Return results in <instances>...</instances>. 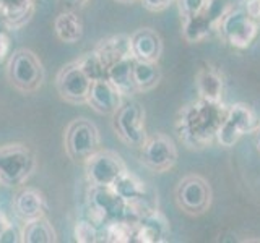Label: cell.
Returning <instances> with one entry per match:
<instances>
[{"instance_id":"obj_8","label":"cell","mask_w":260,"mask_h":243,"mask_svg":"<svg viewBox=\"0 0 260 243\" xmlns=\"http://www.w3.org/2000/svg\"><path fill=\"white\" fill-rule=\"evenodd\" d=\"M85 175L89 186H111L116 178L124 174L127 166L120 154L111 149H98L85 162Z\"/></svg>"},{"instance_id":"obj_7","label":"cell","mask_w":260,"mask_h":243,"mask_svg":"<svg viewBox=\"0 0 260 243\" xmlns=\"http://www.w3.org/2000/svg\"><path fill=\"white\" fill-rule=\"evenodd\" d=\"M218 32L223 40L234 49H247L258 36V23L252 20L242 8L231 7L219 21Z\"/></svg>"},{"instance_id":"obj_9","label":"cell","mask_w":260,"mask_h":243,"mask_svg":"<svg viewBox=\"0 0 260 243\" xmlns=\"http://www.w3.org/2000/svg\"><path fill=\"white\" fill-rule=\"evenodd\" d=\"M174 196L177 206L184 213L199 216L208 211L211 205V186L210 183L200 175H187L182 180H179Z\"/></svg>"},{"instance_id":"obj_23","label":"cell","mask_w":260,"mask_h":243,"mask_svg":"<svg viewBox=\"0 0 260 243\" xmlns=\"http://www.w3.org/2000/svg\"><path fill=\"white\" fill-rule=\"evenodd\" d=\"M23 243H55L57 233L46 216L26 221L21 227Z\"/></svg>"},{"instance_id":"obj_17","label":"cell","mask_w":260,"mask_h":243,"mask_svg":"<svg viewBox=\"0 0 260 243\" xmlns=\"http://www.w3.org/2000/svg\"><path fill=\"white\" fill-rule=\"evenodd\" d=\"M111 186L122 199L128 202V205H135L145 211L153 209L146 205V193H148L146 183L140 180L137 175H134L132 172H128V169L124 174H120Z\"/></svg>"},{"instance_id":"obj_12","label":"cell","mask_w":260,"mask_h":243,"mask_svg":"<svg viewBox=\"0 0 260 243\" xmlns=\"http://www.w3.org/2000/svg\"><path fill=\"white\" fill-rule=\"evenodd\" d=\"M140 162L153 172H166L177 162V148L169 136L156 133L140 146Z\"/></svg>"},{"instance_id":"obj_37","label":"cell","mask_w":260,"mask_h":243,"mask_svg":"<svg viewBox=\"0 0 260 243\" xmlns=\"http://www.w3.org/2000/svg\"><path fill=\"white\" fill-rule=\"evenodd\" d=\"M258 34H260V20H258Z\"/></svg>"},{"instance_id":"obj_22","label":"cell","mask_w":260,"mask_h":243,"mask_svg":"<svg viewBox=\"0 0 260 243\" xmlns=\"http://www.w3.org/2000/svg\"><path fill=\"white\" fill-rule=\"evenodd\" d=\"M94 51L101 55V59L104 60V63L108 65V68H109L111 63L117 62L120 59H125V57H132L130 36L116 34V36L104 37L96 44Z\"/></svg>"},{"instance_id":"obj_30","label":"cell","mask_w":260,"mask_h":243,"mask_svg":"<svg viewBox=\"0 0 260 243\" xmlns=\"http://www.w3.org/2000/svg\"><path fill=\"white\" fill-rule=\"evenodd\" d=\"M173 2L176 0H142V5L150 12H162Z\"/></svg>"},{"instance_id":"obj_20","label":"cell","mask_w":260,"mask_h":243,"mask_svg":"<svg viewBox=\"0 0 260 243\" xmlns=\"http://www.w3.org/2000/svg\"><path fill=\"white\" fill-rule=\"evenodd\" d=\"M54 32L59 40L65 44H77L85 34V24L81 16L75 10L65 8L55 16L54 20Z\"/></svg>"},{"instance_id":"obj_19","label":"cell","mask_w":260,"mask_h":243,"mask_svg":"<svg viewBox=\"0 0 260 243\" xmlns=\"http://www.w3.org/2000/svg\"><path fill=\"white\" fill-rule=\"evenodd\" d=\"M36 0H2L0 20L10 31L21 29L35 15Z\"/></svg>"},{"instance_id":"obj_33","label":"cell","mask_w":260,"mask_h":243,"mask_svg":"<svg viewBox=\"0 0 260 243\" xmlns=\"http://www.w3.org/2000/svg\"><path fill=\"white\" fill-rule=\"evenodd\" d=\"M86 2L88 0H60V4L65 8H69V10H75V8H78V7H83Z\"/></svg>"},{"instance_id":"obj_35","label":"cell","mask_w":260,"mask_h":243,"mask_svg":"<svg viewBox=\"0 0 260 243\" xmlns=\"http://www.w3.org/2000/svg\"><path fill=\"white\" fill-rule=\"evenodd\" d=\"M254 133H255V148H257V151L260 152V122H258L257 128L254 130Z\"/></svg>"},{"instance_id":"obj_34","label":"cell","mask_w":260,"mask_h":243,"mask_svg":"<svg viewBox=\"0 0 260 243\" xmlns=\"http://www.w3.org/2000/svg\"><path fill=\"white\" fill-rule=\"evenodd\" d=\"M10 225H12V222L8 221V217L2 213V211H0V235H2Z\"/></svg>"},{"instance_id":"obj_4","label":"cell","mask_w":260,"mask_h":243,"mask_svg":"<svg viewBox=\"0 0 260 243\" xmlns=\"http://www.w3.org/2000/svg\"><path fill=\"white\" fill-rule=\"evenodd\" d=\"M63 146L73 162H85L91 154L101 149L100 130L88 118L72 120L63 132Z\"/></svg>"},{"instance_id":"obj_3","label":"cell","mask_w":260,"mask_h":243,"mask_svg":"<svg viewBox=\"0 0 260 243\" xmlns=\"http://www.w3.org/2000/svg\"><path fill=\"white\" fill-rule=\"evenodd\" d=\"M38 167L36 154L26 144L10 143L0 146V185L20 186Z\"/></svg>"},{"instance_id":"obj_5","label":"cell","mask_w":260,"mask_h":243,"mask_svg":"<svg viewBox=\"0 0 260 243\" xmlns=\"http://www.w3.org/2000/svg\"><path fill=\"white\" fill-rule=\"evenodd\" d=\"M112 128L124 144L140 148L148 138L145 127L143 105L137 101L124 102L112 115Z\"/></svg>"},{"instance_id":"obj_38","label":"cell","mask_w":260,"mask_h":243,"mask_svg":"<svg viewBox=\"0 0 260 243\" xmlns=\"http://www.w3.org/2000/svg\"><path fill=\"white\" fill-rule=\"evenodd\" d=\"M0 7H2V0H0Z\"/></svg>"},{"instance_id":"obj_6","label":"cell","mask_w":260,"mask_h":243,"mask_svg":"<svg viewBox=\"0 0 260 243\" xmlns=\"http://www.w3.org/2000/svg\"><path fill=\"white\" fill-rule=\"evenodd\" d=\"M257 125L258 120L250 105L236 102L226 109V115L216 132V143L223 148H233L242 135L254 132Z\"/></svg>"},{"instance_id":"obj_28","label":"cell","mask_w":260,"mask_h":243,"mask_svg":"<svg viewBox=\"0 0 260 243\" xmlns=\"http://www.w3.org/2000/svg\"><path fill=\"white\" fill-rule=\"evenodd\" d=\"M176 2L182 18H190V16H195L205 10L211 0H176Z\"/></svg>"},{"instance_id":"obj_27","label":"cell","mask_w":260,"mask_h":243,"mask_svg":"<svg viewBox=\"0 0 260 243\" xmlns=\"http://www.w3.org/2000/svg\"><path fill=\"white\" fill-rule=\"evenodd\" d=\"M73 237L78 243H96L101 241V232L89 219H81L73 227Z\"/></svg>"},{"instance_id":"obj_31","label":"cell","mask_w":260,"mask_h":243,"mask_svg":"<svg viewBox=\"0 0 260 243\" xmlns=\"http://www.w3.org/2000/svg\"><path fill=\"white\" fill-rule=\"evenodd\" d=\"M18 241H21V230L20 232L16 230L13 224L0 235V243H18Z\"/></svg>"},{"instance_id":"obj_18","label":"cell","mask_w":260,"mask_h":243,"mask_svg":"<svg viewBox=\"0 0 260 243\" xmlns=\"http://www.w3.org/2000/svg\"><path fill=\"white\" fill-rule=\"evenodd\" d=\"M195 86H197L199 97L208 102H223L224 81L219 71L210 65H203L195 75Z\"/></svg>"},{"instance_id":"obj_36","label":"cell","mask_w":260,"mask_h":243,"mask_svg":"<svg viewBox=\"0 0 260 243\" xmlns=\"http://www.w3.org/2000/svg\"><path fill=\"white\" fill-rule=\"evenodd\" d=\"M117 2H120V4H134V2H137V0H117Z\"/></svg>"},{"instance_id":"obj_13","label":"cell","mask_w":260,"mask_h":243,"mask_svg":"<svg viewBox=\"0 0 260 243\" xmlns=\"http://www.w3.org/2000/svg\"><path fill=\"white\" fill-rule=\"evenodd\" d=\"M86 104L100 115H114L124 104V96L111 85L108 78H101L91 83Z\"/></svg>"},{"instance_id":"obj_25","label":"cell","mask_w":260,"mask_h":243,"mask_svg":"<svg viewBox=\"0 0 260 243\" xmlns=\"http://www.w3.org/2000/svg\"><path fill=\"white\" fill-rule=\"evenodd\" d=\"M134 230H135V225H132L127 221H111L100 229L101 241L128 243L134 240Z\"/></svg>"},{"instance_id":"obj_21","label":"cell","mask_w":260,"mask_h":243,"mask_svg":"<svg viewBox=\"0 0 260 243\" xmlns=\"http://www.w3.org/2000/svg\"><path fill=\"white\" fill-rule=\"evenodd\" d=\"M134 57H125L117 62L109 65L108 68V78L114 88H117V91L127 97L137 94V88L134 85Z\"/></svg>"},{"instance_id":"obj_15","label":"cell","mask_w":260,"mask_h":243,"mask_svg":"<svg viewBox=\"0 0 260 243\" xmlns=\"http://www.w3.org/2000/svg\"><path fill=\"white\" fill-rule=\"evenodd\" d=\"M132 57L142 62H156L162 54V39L151 28H140L130 36Z\"/></svg>"},{"instance_id":"obj_10","label":"cell","mask_w":260,"mask_h":243,"mask_svg":"<svg viewBox=\"0 0 260 243\" xmlns=\"http://www.w3.org/2000/svg\"><path fill=\"white\" fill-rule=\"evenodd\" d=\"M231 5L224 0H211L210 5L202 13L182 18V36L187 43L195 44L208 37L211 32L218 31L219 21L223 20L224 13L230 10Z\"/></svg>"},{"instance_id":"obj_11","label":"cell","mask_w":260,"mask_h":243,"mask_svg":"<svg viewBox=\"0 0 260 243\" xmlns=\"http://www.w3.org/2000/svg\"><path fill=\"white\" fill-rule=\"evenodd\" d=\"M91 83L93 81L81 70L77 60L63 65L55 76V88L60 99L73 105L86 104Z\"/></svg>"},{"instance_id":"obj_24","label":"cell","mask_w":260,"mask_h":243,"mask_svg":"<svg viewBox=\"0 0 260 243\" xmlns=\"http://www.w3.org/2000/svg\"><path fill=\"white\" fill-rule=\"evenodd\" d=\"M161 70L156 62L134 60V85L137 93H148L161 81Z\"/></svg>"},{"instance_id":"obj_14","label":"cell","mask_w":260,"mask_h":243,"mask_svg":"<svg viewBox=\"0 0 260 243\" xmlns=\"http://www.w3.org/2000/svg\"><path fill=\"white\" fill-rule=\"evenodd\" d=\"M171 233L169 221L158 209H150L140 217L134 230V240L137 243H161L166 241Z\"/></svg>"},{"instance_id":"obj_1","label":"cell","mask_w":260,"mask_h":243,"mask_svg":"<svg viewBox=\"0 0 260 243\" xmlns=\"http://www.w3.org/2000/svg\"><path fill=\"white\" fill-rule=\"evenodd\" d=\"M223 102L199 101L187 104L176 117V133L189 149H203L216 141L218 127L226 115Z\"/></svg>"},{"instance_id":"obj_32","label":"cell","mask_w":260,"mask_h":243,"mask_svg":"<svg viewBox=\"0 0 260 243\" xmlns=\"http://www.w3.org/2000/svg\"><path fill=\"white\" fill-rule=\"evenodd\" d=\"M244 10L252 20L258 23L260 20V0H244Z\"/></svg>"},{"instance_id":"obj_2","label":"cell","mask_w":260,"mask_h":243,"mask_svg":"<svg viewBox=\"0 0 260 243\" xmlns=\"http://www.w3.org/2000/svg\"><path fill=\"white\" fill-rule=\"evenodd\" d=\"M5 75L8 83L18 93L32 94L41 89L46 70L39 57L29 49H16L7 59Z\"/></svg>"},{"instance_id":"obj_16","label":"cell","mask_w":260,"mask_h":243,"mask_svg":"<svg viewBox=\"0 0 260 243\" xmlns=\"http://www.w3.org/2000/svg\"><path fill=\"white\" fill-rule=\"evenodd\" d=\"M13 211L23 222L43 217L47 214V199L38 188H21L13 198Z\"/></svg>"},{"instance_id":"obj_29","label":"cell","mask_w":260,"mask_h":243,"mask_svg":"<svg viewBox=\"0 0 260 243\" xmlns=\"http://www.w3.org/2000/svg\"><path fill=\"white\" fill-rule=\"evenodd\" d=\"M12 54V40H10V29H8L4 21L0 20V63L7 62Z\"/></svg>"},{"instance_id":"obj_26","label":"cell","mask_w":260,"mask_h":243,"mask_svg":"<svg viewBox=\"0 0 260 243\" xmlns=\"http://www.w3.org/2000/svg\"><path fill=\"white\" fill-rule=\"evenodd\" d=\"M77 62L81 67V70L86 73L91 81L108 76V65L104 63V60L101 59V55L98 54L94 49H93V51H89V52H85L81 57H78Z\"/></svg>"}]
</instances>
